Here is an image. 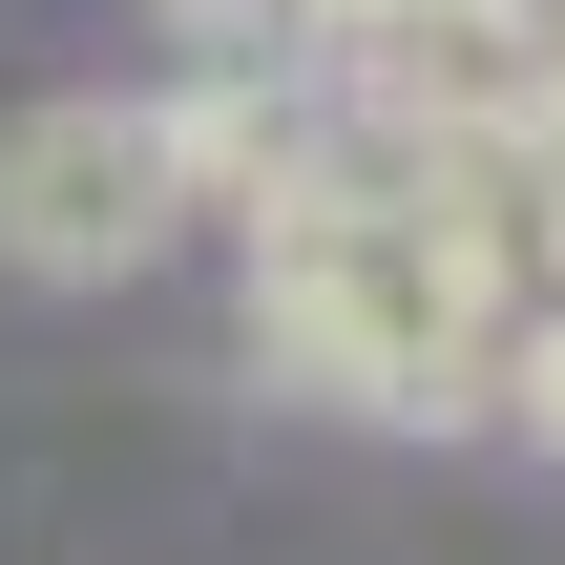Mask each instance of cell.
I'll list each match as a JSON object with an SVG mask.
<instances>
[{
  "label": "cell",
  "instance_id": "2",
  "mask_svg": "<svg viewBox=\"0 0 565 565\" xmlns=\"http://www.w3.org/2000/svg\"><path fill=\"white\" fill-rule=\"evenodd\" d=\"M189 210L210 189L168 147V84H84V105H21L0 126V273H42V294H126Z\"/></svg>",
  "mask_w": 565,
  "mask_h": 565
},
{
  "label": "cell",
  "instance_id": "1",
  "mask_svg": "<svg viewBox=\"0 0 565 565\" xmlns=\"http://www.w3.org/2000/svg\"><path fill=\"white\" fill-rule=\"evenodd\" d=\"M503 315L524 294H503L482 189H356V168H315L294 210H252V356L315 377L335 419H482Z\"/></svg>",
  "mask_w": 565,
  "mask_h": 565
},
{
  "label": "cell",
  "instance_id": "3",
  "mask_svg": "<svg viewBox=\"0 0 565 565\" xmlns=\"http://www.w3.org/2000/svg\"><path fill=\"white\" fill-rule=\"evenodd\" d=\"M482 419L565 461V294H524V315H503V377H482Z\"/></svg>",
  "mask_w": 565,
  "mask_h": 565
}]
</instances>
